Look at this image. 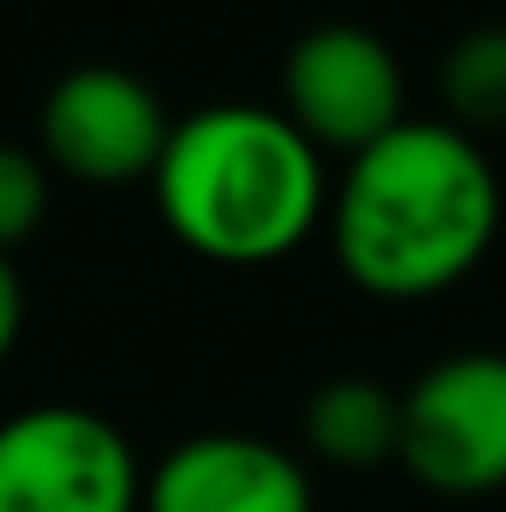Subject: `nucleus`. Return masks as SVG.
<instances>
[{
  "label": "nucleus",
  "mask_w": 506,
  "mask_h": 512,
  "mask_svg": "<svg viewBox=\"0 0 506 512\" xmlns=\"http://www.w3.org/2000/svg\"><path fill=\"white\" fill-rule=\"evenodd\" d=\"M48 221V161L42 149L0 143V256L18 251Z\"/></svg>",
  "instance_id": "9d476101"
},
{
  "label": "nucleus",
  "mask_w": 506,
  "mask_h": 512,
  "mask_svg": "<svg viewBox=\"0 0 506 512\" xmlns=\"http://www.w3.org/2000/svg\"><path fill=\"white\" fill-rule=\"evenodd\" d=\"M298 441L334 471H376L399 459V393L376 376H334L310 387L298 411Z\"/></svg>",
  "instance_id": "6e6552de"
},
{
  "label": "nucleus",
  "mask_w": 506,
  "mask_h": 512,
  "mask_svg": "<svg viewBox=\"0 0 506 512\" xmlns=\"http://www.w3.org/2000/svg\"><path fill=\"white\" fill-rule=\"evenodd\" d=\"M0 512H143L126 429L84 405H30L0 423Z\"/></svg>",
  "instance_id": "20e7f679"
},
{
  "label": "nucleus",
  "mask_w": 506,
  "mask_h": 512,
  "mask_svg": "<svg viewBox=\"0 0 506 512\" xmlns=\"http://www.w3.org/2000/svg\"><path fill=\"white\" fill-rule=\"evenodd\" d=\"M149 191L167 233L221 268L280 262L328 215L322 149L256 102H215L173 120Z\"/></svg>",
  "instance_id": "f03ea898"
},
{
  "label": "nucleus",
  "mask_w": 506,
  "mask_h": 512,
  "mask_svg": "<svg viewBox=\"0 0 506 512\" xmlns=\"http://www.w3.org/2000/svg\"><path fill=\"white\" fill-rule=\"evenodd\" d=\"M501 233V173L471 131L405 120L346 161L328 197L340 274L387 304L459 286Z\"/></svg>",
  "instance_id": "f257e3e1"
},
{
  "label": "nucleus",
  "mask_w": 506,
  "mask_h": 512,
  "mask_svg": "<svg viewBox=\"0 0 506 512\" xmlns=\"http://www.w3.org/2000/svg\"><path fill=\"white\" fill-rule=\"evenodd\" d=\"M441 108L447 126L459 131H506V18L465 30L447 54H441Z\"/></svg>",
  "instance_id": "1a4fd4ad"
},
{
  "label": "nucleus",
  "mask_w": 506,
  "mask_h": 512,
  "mask_svg": "<svg viewBox=\"0 0 506 512\" xmlns=\"http://www.w3.org/2000/svg\"><path fill=\"white\" fill-rule=\"evenodd\" d=\"M280 114L322 155H364L405 126L399 54L364 24H316L292 42L280 66Z\"/></svg>",
  "instance_id": "39448f33"
},
{
  "label": "nucleus",
  "mask_w": 506,
  "mask_h": 512,
  "mask_svg": "<svg viewBox=\"0 0 506 512\" xmlns=\"http://www.w3.org/2000/svg\"><path fill=\"white\" fill-rule=\"evenodd\" d=\"M143 512H316V495L298 453L215 429L179 441L143 477Z\"/></svg>",
  "instance_id": "0eeeda50"
},
{
  "label": "nucleus",
  "mask_w": 506,
  "mask_h": 512,
  "mask_svg": "<svg viewBox=\"0 0 506 512\" xmlns=\"http://www.w3.org/2000/svg\"><path fill=\"white\" fill-rule=\"evenodd\" d=\"M399 465L447 501L506 489V352H453L399 393Z\"/></svg>",
  "instance_id": "7ed1b4c3"
},
{
  "label": "nucleus",
  "mask_w": 506,
  "mask_h": 512,
  "mask_svg": "<svg viewBox=\"0 0 506 512\" xmlns=\"http://www.w3.org/2000/svg\"><path fill=\"white\" fill-rule=\"evenodd\" d=\"M36 137L42 161L78 185H137L155 179L173 120L126 66H72L42 96Z\"/></svg>",
  "instance_id": "423d86ee"
},
{
  "label": "nucleus",
  "mask_w": 506,
  "mask_h": 512,
  "mask_svg": "<svg viewBox=\"0 0 506 512\" xmlns=\"http://www.w3.org/2000/svg\"><path fill=\"white\" fill-rule=\"evenodd\" d=\"M18 328H24V280H18L12 256H0V364L18 346Z\"/></svg>",
  "instance_id": "9b49d317"
}]
</instances>
